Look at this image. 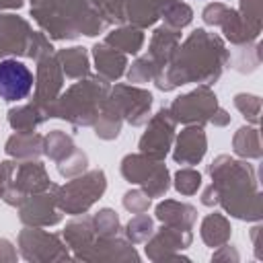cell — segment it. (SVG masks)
I'll return each mask as SVG.
<instances>
[{"label": "cell", "mask_w": 263, "mask_h": 263, "mask_svg": "<svg viewBox=\"0 0 263 263\" xmlns=\"http://www.w3.org/2000/svg\"><path fill=\"white\" fill-rule=\"evenodd\" d=\"M33 74L31 70L16 60L0 62V97L6 101H21L31 92Z\"/></svg>", "instance_id": "1"}]
</instances>
